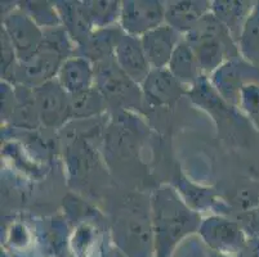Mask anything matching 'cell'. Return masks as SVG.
<instances>
[{
    "label": "cell",
    "instance_id": "obj_1",
    "mask_svg": "<svg viewBox=\"0 0 259 257\" xmlns=\"http://www.w3.org/2000/svg\"><path fill=\"white\" fill-rule=\"evenodd\" d=\"M162 16L159 4L134 3L125 7L124 12V25L131 31H143L155 27L160 22Z\"/></svg>",
    "mask_w": 259,
    "mask_h": 257
},
{
    "label": "cell",
    "instance_id": "obj_4",
    "mask_svg": "<svg viewBox=\"0 0 259 257\" xmlns=\"http://www.w3.org/2000/svg\"><path fill=\"white\" fill-rule=\"evenodd\" d=\"M89 70L87 65H84L80 61H72L66 65L62 72L63 85L67 86V89L75 93H80L81 90L87 89L85 86L89 82Z\"/></svg>",
    "mask_w": 259,
    "mask_h": 257
},
{
    "label": "cell",
    "instance_id": "obj_2",
    "mask_svg": "<svg viewBox=\"0 0 259 257\" xmlns=\"http://www.w3.org/2000/svg\"><path fill=\"white\" fill-rule=\"evenodd\" d=\"M174 44V35L169 28H160L145 36V50L154 65L161 66L169 60Z\"/></svg>",
    "mask_w": 259,
    "mask_h": 257
},
{
    "label": "cell",
    "instance_id": "obj_3",
    "mask_svg": "<svg viewBox=\"0 0 259 257\" xmlns=\"http://www.w3.org/2000/svg\"><path fill=\"white\" fill-rule=\"evenodd\" d=\"M119 62L128 75L134 79H142L147 74V62L142 50L132 40H122L117 49Z\"/></svg>",
    "mask_w": 259,
    "mask_h": 257
},
{
    "label": "cell",
    "instance_id": "obj_5",
    "mask_svg": "<svg viewBox=\"0 0 259 257\" xmlns=\"http://www.w3.org/2000/svg\"><path fill=\"white\" fill-rule=\"evenodd\" d=\"M9 28H11L12 39L15 40V44L18 49L27 52L32 48V45H36L39 39L36 28L26 20H15V26L13 27L9 26Z\"/></svg>",
    "mask_w": 259,
    "mask_h": 257
},
{
    "label": "cell",
    "instance_id": "obj_6",
    "mask_svg": "<svg viewBox=\"0 0 259 257\" xmlns=\"http://www.w3.org/2000/svg\"><path fill=\"white\" fill-rule=\"evenodd\" d=\"M40 107L43 111V116L46 119H60V115H62L65 112L66 105L63 102V96L60 93L58 89H54V90H49L46 89L44 94L40 96Z\"/></svg>",
    "mask_w": 259,
    "mask_h": 257
}]
</instances>
